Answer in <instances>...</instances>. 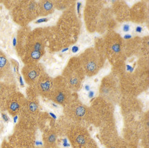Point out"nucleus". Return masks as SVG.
Segmentation results:
<instances>
[{"mask_svg": "<svg viewBox=\"0 0 149 148\" xmlns=\"http://www.w3.org/2000/svg\"><path fill=\"white\" fill-rule=\"evenodd\" d=\"M122 30L125 32H128L130 30V26L129 24H125L122 26Z\"/></svg>", "mask_w": 149, "mask_h": 148, "instance_id": "13", "label": "nucleus"}, {"mask_svg": "<svg viewBox=\"0 0 149 148\" xmlns=\"http://www.w3.org/2000/svg\"><path fill=\"white\" fill-rule=\"evenodd\" d=\"M112 49L113 50V52H119L120 51V46L119 44H115L113 45Z\"/></svg>", "mask_w": 149, "mask_h": 148, "instance_id": "11", "label": "nucleus"}, {"mask_svg": "<svg viewBox=\"0 0 149 148\" xmlns=\"http://www.w3.org/2000/svg\"><path fill=\"white\" fill-rule=\"evenodd\" d=\"M7 64V59L3 55L0 54V72L6 69Z\"/></svg>", "mask_w": 149, "mask_h": 148, "instance_id": "6", "label": "nucleus"}, {"mask_svg": "<svg viewBox=\"0 0 149 148\" xmlns=\"http://www.w3.org/2000/svg\"><path fill=\"white\" fill-rule=\"evenodd\" d=\"M19 82H20V84H21V85H22V86H24V82H23V79H22V76H19Z\"/></svg>", "mask_w": 149, "mask_h": 148, "instance_id": "24", "label": "nucleus"}, {"mask_svg": "<svg viewBox=\"0 0 149 148\" xmlns=\"http://www.w3.org/2000/svg\"><path fill=\"white\" fill-rule=\"evenodd\" d=\"M48 20L49 19L47 18L39 19H38L37 21H36V24H41V23H45V22H47Z\"/></svg>", "mask_w": 149, "mask_h": 148, "instance_id": "14", "label": "nucleus"}, {"mask_svg": "<svg viewBox=\"0 0 149 148\" xmlns=\"http://www.w3.org/2000/svg\"><path fill=\"white\" fill-rule=\"evenodd\" d=\"M25 79L28 84H31L36 82L40 75V69L37 66H27L22 70Z\"/></svg>", "mask_w": 149, "mask_h": 148, "instance_id": "1", "label": "nucleus"}, {"mask_svg": "<svg viewBox=\"0 0 149 148\" xmlns=\"http://www.w3.org/2000/svg\"><path fill=\"white\" fill-rule=\"evenodd\" d=\"M94 94H95V93H94V91H89V93H88L89 98H90V99L93 98V96H94Z\"/></svg>", "mask_w": 149, "mask_h": 148, "instance_id": "18", "label": "nucleus"}, {"mask_svg": "<svg viewBox=\"0 0 149 148\" xmlns=\"http://www.w3.org/2000/svg\"><path fill=\"white\" fill-rule=\"evenodd\" d=\"M75 113H76V116L83 117L85 115V109L82 106H78V107H77L76 109Z\"/></svg>", "mask_w": 149, "mask_h": 148, "instance_id": "8", "label": "nucleus"}, {"mask_svg": "<svg viewBox=\"0 0 149 148\" xmlns=\"http://www.w3.org/2000/svg\"><path fill=\"white\" fill-rule=\"evenodd\" d=\"M28 110L31 112V113H35L36 111H38V105L35 102H30L28 104Z\"/></svg>", "mask_w": 149, "mask_h": 148, "instance_id": "7", "label": "nucleus"}, {"mask_svg": "<svg viewBox=\"0 0 149 148\" xmlns=\"http://www.w3.org/2000/svg\"><path fill=\"white\" fill-rule=\"evenodd\" d=\"M56 136L55 135V134L52 133L47 136V138L45 139V141H46L47 143H49V144L54 143L55 141H56Z\"/></svg>", "mask_w": 149, "mask_h": 148, "instance_id": "9", "label": "nucleus"}, {"mask_svg": "<svg viewBox=\"0 0 149 148\" xmlns=\"http://www.w3.org/2000/svg\"><path fill=\"white\" fill-rule=\"evenodd\" d=\"M49 115H50V116H51L52 117L53 119H56L57 117H56V115H54V113H49Z\"/></svg>", "mask_w": 149, "mask_h": 148, "instance_id": "23", "label": "nucleus"}, {"mask_svg": "<svg viewBox=\"0 0 149 148\" xmlns=\"http://www.w3.org/2000/svg\"><path fill=\"white\" fill-rule=\"evenodd\" d=\"M143 30V28L142 27H141V26H137L136 28H135V32H137V33H141V32H142Z\"/></svg>", "mask_w": 149, "mask_h": 148, "instance_id": "16", "label": "nucleus"}, {"mask_svg": "<svg viewBox=\"0 0 149 148\" xmlns=\"http://www.w3.org/2000/svg\"><path fill=\"white\" fill-rule=\"evenodd\" d=\"M78 51H79V47L77 46V45H74V46H73L72 47V52L74 53H77Z\"/></svg>", "mask_w": 149, "mask_h": 148, "instance_id": "15", "label": "nucleus"}, {"mask_svg": "<svg viewBox=\"0 0 149 148\" xmlns=\"http://www.w3.org/2000/svg\"><path fill=\"white\" fill-rule=\"evenodd\" d=\"M21 109V103L17 99L12 100L8 104V111L12 115H16Z\"/></svg>", "mask_w": 149, "mask_h": 148, "instance_id": "3", "label": "nucleus"}, {"mask_svg": "<svg viewBox=\"0 0 149 148\" xmlns=\"http://www.w3.org/2000/svg\"><path fill=\"white\" fill-rule=\"evenodd\" d=\"M52 105H53V106H54V107H55V108H58V106H57L56 104H55L54 103H53Z\"/></svg>", "mask_w": 149, "mask_h": 148, "instance_id": "27", "label": "nucleus"}, {"mask_svg": "<svg viewBox=\"0 0 149 148\" xmlns=\"http://www.w3.org/2000/svg\"><path fill=\"white\" fill-rule=\"evenodd\" d=\"M81 5H82L81 2H78L77 3V12H78V14H79V13H80V8H81Z\"/></svg>", "mask_w": 149, "mask_h": 148, "instance_id": "21", "label": "nucleus"}, {"mask_svg": "<svg viewBox=\"0 0 149 148\" xmlns=\"http://www.w3.org/2000/svg\"><path fill=\"white\" fill-rule=\"evenodd\" d=\"M53 8L52 3L50 1H43L41 3V12L42 15H47L52 12Z\"/></svg>", "mask_w": 149, "mask_h": 148, "instance_id": "4", "label": "nucleus"}, {"mask_svg": "<svg viewBox=\"0 0 149 148\" xmlns=\"http://www.w3.org/2000/svg\"><path fill=\"white\" fill-rule=\"evenodd\" d=\"M65 100V95L63 92L58 91L54 95V101L57 103L62 104Z\"/></svg>", "mask_w": 149, "mask_h": 148, "instance_id": "5", "label": "nucleus"}, {"mask_svg": "<svg viewBox=\"0 0 149 148\" xmlns=\"http://www.w3.org/2000/svg\"><path fill=\"white\" fill-rule=\"evenodd\" d=\"M85 89L87 91H91V87L89 84H86L85 86Z\"/></svg>", "mask_w": 149, "mask_h": 148, "instance_id": "22", "label": "nucleus"}, {"mask_svg": "<svg viewBox=\"0 0 149 148\" xmlns=\"http://www.w3.org/2000/svg\"><path fill=\"white\" fill-rule=\"evenodd\" d=\"M37 87L40 94L47 95L52 88V82L47 75H41L37 80Z\"/></svg>", "mask_w": 149, "mask_h": 148, "instance_id": "2", "label": "nucleus"}, {"mask_svg": "<svg viewBox=\"0 0 149 148\" xmlns=\"http://www.w3.org/2000/svg\"><path fill=\"white\" fill-rule=\"evenodd\" d=\"M133 70H134V67H131V65H129V64H127V71H129V72H133Z\"/></svg>", "mask_w": 149, "mask_h": 148, "instance_id": "17", "label": "nucleus"}, {"mask_svg": "<svg viewBox=\"0 0 149 148\" xmlns=\"http://www.w3.org/2000/svg\"><path fill=\"white\" fill-rule=\"evenodd\" d=\"M63 145L65 147H68L70 146V144L68 143V138H65L63 139Z\"/></svg>", "mask_w": 149, "mask_h": 148, "instance_id": "12", "label": "nucleus"}, {"mask_svg": "<svg viewBox=\"0 0 149 148\" xmlns=\"http://www.w3.org/2000/svg\"><path fill=\"white\" fill-rule=\"evenodd\" d=\"M2 118L3 119V120H4L6 122H8V121H9V117H8L6 114H2Z\"/></svg>", "mask_w": 149, "mask_h": 148, "instance_id": "19", "label": "nucleus"}, {"mask_svg": "<svg viewBox=\"0 0 149 148\" xmlns=\"http://www.w3.org/2000/svg\"><path fill=\"white\" fill-rule=\"evenodd\" d=\"M76 142H77L78 143L81 144V145H83V144H85V142H86L85 136H83V135L78 136V137L76 138Z\"/></svg>", "mask_w": 149, "mask_h": 148, "instance_id": "10", "label": "nucleus"}, {"mask_svg": "<svg viewBox=\"0 0 149 148\" xmlns=\"http://www.w3.org/2000/svg\"><path fill=\"white\" fill-rule=\"evenodd\" d=\"M69 49V47H67V48H65V49H63L62 51H61V52L62 53H63V52H67V51H68Z\"/></svg>", "mask_w": 149, "mask_h": 148, "instance_id": "25", "label": "nucleus"}, {"mask_svg": "<svg viewBox=\"0 0 149 148\" xmlns=\"http://www.w3.org/2000/svg\"><path fill=\"white\" fill-rule=\"evenodd\" d=\"M131 38H132V36H131V35H129V34H127V35H125V36H124V39L126 40L131 39Z\"/></svg>", "mask_w": 149, "mask_h": 148, "instance_id": "20", "label": "nucleus"}, {"mask_svg": "<svg viewBox=\"0 0 149 148\" xmlns=\"http://www.w3.org/2000/svg\"><path fill=\"white\" fill-rule=\"evenodd\" d=\"M16 44H17V40L15 38V39H13V45H14V46H15V45H16Z\"/></svg>", "mask_w": 149, "mask_h": 148, "instance_id": "26", "label": "nucleus"}]
</instances>
